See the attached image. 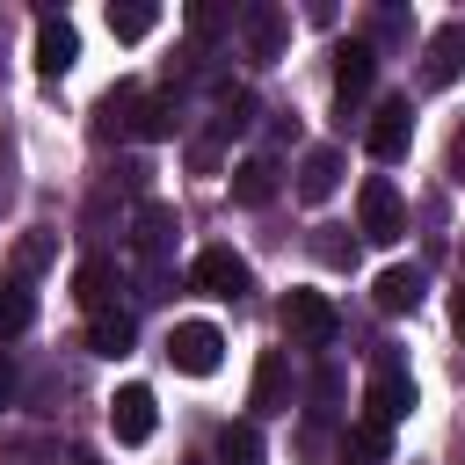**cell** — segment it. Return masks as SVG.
<instances>
[{
  "label": "cell",
  "instance_id": "6da1fadb",
  "mask_svg": "<svg viewBox=\"0 0 465 465\" xmlns=\"http://www.w3.org/2000/svg\"><path fill=\"white\" fill-rule=\"evenodd\" d=\"M414 414V378H407V363L392 356V349H378V363H371V385H363V421H378V429H400Z\"/></svg>",
  "mask_w": 465,
  "mask_h": 465
},
{
  "label": "cell",
  "instance_id": "7a4b0ae2",
  "mask_svg": "<svg viewBox=\"0 0 465 465\" xmlns=\"http://www.w3.org/2000/svg\"><path fill=\"white\" fill-rule=\"evenodd\" d=\"M334 327H341V312H334L327 291H283V334H291V349H327Z\"/></svg>",
  "mask_w": 465,
  "mask_h": 465
},
{
  "label": "cell",
  "instance_id": "3957f363",
  "mask_svg": "<svg viewBox=\"0 0 465 465\" xmlns=\"http://www.w3.org/2000/svg\"><path fill=\"white\" fill-rule=\"evenodd\" d=\"M218 356H225V334H218L211 320H174V327H167V363H174V371L211 378Z\"/></svg>",
  "mask_w": 465,
  "mask_h": 465
},
{
  "label": "cell",
  "instance_id": "277c9868",
  "mask_svg": "<svg viewBox=\"0 0 465 465\" xmlns=\"http://www.w3.org/2000/svg\"><path fill=\"white\" fill-rule=\"evenodd\" d=\"M407 145H414V102L407 94H385L371 109V124H363V153L371 160H400Z\"/></svg>",
  "mask_w": 465,
  "mask_h": 465
},
{
  "label": "cell",
  "instance_id": "5b68a950",
  "mask_svg": "<svg viewBox=\"0 0 465 465\" xmlns=\"http://www.w3.org/2000/svg\"><path fill=\"white\" fill-rule=\"evenodd\" d=\"M356 232H363V240H378V247L407 232V211H400V189H392L385 174H371V182L356 189Z\"/></svg>",
  "mask_w": 465,
  "mask_h": 465
},
{
  "label": "cell",
  "instance_id": "8992f818",
  "mask_svg": "<svg viewBox=\"0 0 465 465\" xmlns=\"http://www.w3.org/2000/svg\"><path fill=\"white\" fill-rule=\"evenodd\" d=\"M189 283L211 291V298H247V291H254V269H247L232 247H203V254L189 262Z\"/></svg>",
  "mask_w": 465,
  "mask_h": 465
},
{
  "label": "cell",
  "instance_id": "52a82bcc",
  "mask_svg": "<svg viewBox=\"0 0 465 465\" xmlns=\"http://www.w3.org/2000/svg\"><path fill=\"white\" fill-rule=\"evenodd\" d=\"M109 429H116V443H153V429H160V400H153V385H116V400H109Z\"/></svg>",
  "mask_w": 465,
  "mask_h": 465
},
{
  "label": "cell",
  "instance_id": "ba28073f",
  "mask_svg": "<svg viewBox=\"0 0 465 465\" xmlns=\"http://www.w3.org/2000/svg\"><path fill=\"white\" fill-rule=\"evenodd\" d=\"M371 80H378V51L356 36V44H341L334 51V102H341V124L356 116V102L371 94Z\"/></svg>",
  "mask_w": 465,
  "mask_h": 465
},
{
  "label": "cell",
  "instance_id": "9c48e42d",
  "mask_svg": "<svg viewBox=\"0 0 465 465\" xmlns=\"http://www.w3.org/2000/svg\"><path fill=\"white\" fill-rule=\"evenodd\" d=\"M240 36H247V51L269 65V58H283V36H291V15L283 7H269V0H247L240 7Z\"/></svg>",
  "mask_w": 465,
  "mask_h": 465
},
{
  "label": "cell",
  "instance_id": "30bf717a",
  "mask_svg": "<svg viewBox=\"0 0 465 465\" xmlns=\"http://www.w3.org/2000/svg\"><path fill=\"white\" fill-rule=\"evenodd\" d=\"M73 58H80V29L65 15H36V73L58 80V73H73Z\"/></svg>",
  "mask_w": 465,
  "mask_h": 465
},
{
  "label": "cell",
  "instance_id": "8fae6325",
  "mask_svg": "<svg viewBox=\"0 0 465 465\" xmlns=\"http://www.w3.org/2000/svg\"><path fill=\"white\" fill-rule=\"evenodd\" d=\"M174 203H160V196H145L138 203V218H131V247L145 254V262H167V247H174Z\"/></svg>",
  "mask_w": 465,
  "mask_h": 465
},
{
  "label": "cell",
  "instance_id": "7c38bea8",
  "mask_svg": "<svg viewBox=\"0 0 465 465\" xmlns=\"http://www.w3.org/2000/svg\"><path fill=\"white\" fill-rule=\"evenodd\" d=\"M116 291H124V276H116L109 254H87V262L73 269V298L87 305V320H94V312H116Z\"/></svg>",
  "mask_w": 465,
  "mask_h": 465
},
{
  "label": "cell",
  "instance_id": "4fadbf2b",
  "mask_svg": "<svg viewBox=\"0 0 465 465\" xmlns=\"http://www.w3.org/2000/svg\"><path fill=\"white\" fill-rule=\"evenodd\" d=\"M247 407H254V414H283V407H291V363H283V349H262V356H254Z\"/></svg>",
  "mask_w": 465,
  "mask_h": 465
},
{
  "label": "cell",
  "instance_id": "5bb4252c",
  "mask_svg": "<svg viewBox=\"0 0 465 465\" xmlns=\"http://www.w3.org/2000/svg\"><path fill=\"white\" fill-rule=\"evenodd\" d=\"M465 73V22H443L436 36H429V58H421V80L429 87H450Z\"/></svg>",
  "mask_w": 465,
  "mask_h": 465
},
{
  "label": "cell",
  "instance_id": "9a60e30c",
  "mask_svg": "<svg viewBox=\"0 0 465 465\" xmlns=\"http://www.w3.org/2000/svg\"><path fill=\"white\" fill-rule=\"evenodd\" d=\"M138 109H145V94L124 80V87H109L102 102H94V138L109 145V138H124V131H138Z\"/></svg>",
  "mask_w": 465,
  "mask_h": 465
},
{
  "label": "cell",
  "instance_id": "2e32d148",
  "mask_svg": "<svg viewBox=\"0 0 465 465\" xmlns=\"http://www.w3.org/2000/svg\"><path fill=\"white\" fill-rule=\"evenodd\" d=\"M371 305H378V312H414V305H421V269H414V262H392V269H378V283H371Z\"/></svg>",
  "mask_w": 465,
  "mask_h": 465
},
{
  "label": "cell",
  "instance_id": "e0dca14e",
  "mask_svg": "<svg viewBox=\"0 0 465 465\" xmlns=\"http://www.w3.org/2000/svg\"><path fill=\"white\" fill-rule=\"evenodd\" d=\"M334 189H341V153H334V145H312V153L298 160V196H305V203H327Z\"/></svg>",
  "mask_w": 465,
  "mask_h": 465
},
{
  "label": "cell",
  "instance_id": "ac0fdd59",
  "mask_svg": "<svg viewBox=\"0 0 465 465\" xmlns=\"http://www.w3.org/2000/svg\"><path fill=\"white\" fill-rule=\"evenodd\" d=\"M131 334H138V327H131V312H124V305L87 320V349H94V356H109V363H116V356H131Z\"/></svg>",
  "mask_w": 465,
  "mask_h": 465
},
{
  "label": "cell",
  "instance_id": "d6986e66",
  "mask_svg": "<svg viewBox=\"0 0 465 465\" xmlns=\"http://www.w3.org/2000/svg\"><path fill=\"white\" fill-rule=\"evenodd\" d=\"M153 29H160V7H153V0H124V7L109 0V36H116V44H138V36H153Z\"/></svg>",
  "mask_w": 465,
  "mask_h": 465
},
{
  "label": "cell",
  "instance_id": "ffe728a7",
  "mask_svg": "<svg viewBox=\"0 0 465 465\" xmlns=\"http://www.w3.org/2000/svg\"><path fill=\"white\" fill-rule=\"evenodd\" d=\"M269 196H276V167H269V160H240V167H232V203L262 211Z\"/></svg>",
  "mask_w": 465,
  "mask_h": 465
},
{
  "label": "cell",
  "instance_id": "44dd1931",
  "mask_svg": "<svg viewBox=\"0 0 465 465\" xmlns=\"http://www.w3.org/2000/svg\"><path fill=\"white\" fill-rule=\"evenodd\" d=\"M269 450H262V429L254 421H225L218 429V465H262Z\"/></svg>",
  "mask_w": 465,
  "mask_h": 465
},
{
  "label": "cell",
  "instance_id": "7402d4cb",
  "mask_svg": "<svg viewBox=\"0 0 465 465\" xmlns=\"http://www.w3.org/2000/svg\"><path fill=\"white\" fill-rule=\"evenodd\" d=\"M174 124H182V87L145 94V109H138V138H174Z\"/></svg>",
  "mask_w": 465,
  "mask_h": 465
},
{
  "label": "cell",
  "instance_id": "603a6c76",
  "mask_svg": "<svg viewBox=\"0 0 465 465\" xmlns=\"http://www.w3.org/2000/svg\"><path fill=\"white\" fill-rule=\"evenodd\" d=\"M29 320H36V298H29V283H22V276H0V341H7V334H22Z\"/></svg>",
  "mask_w": 465,
  "mask_h": 465
},
{
  "label": "cell",
  "instance_id": "cb8c5ba5",
  "mask_svg": "<svg viewBox=\"0 0 465 465\" xmlns=\"http://www.w3.org/2000/svg\"><path fill=\"white\" fill-rule=\"evenodd\" d=\"M247 124H254V94H247V87H218V116H211V131L232 138V131H247Z\"/></svg>",
  "mask_w": 465,
  "mask_h": 465
},
{
  "label": "cell",
  "instance_id": "d4e9b609",
  "mask_svg": "<svg viewBox=\"0 0 465 465\" xmlns=\"http://www.w3.org/2000/svg\"><path fill=\"white\" fill-rule=\"evenodd\" d=\"M385 450H392V429H378V421L349 429V465H385Z\"/></svg>",
  "mask_w": 465,
  "mask_h": 465
},
{
  "label": "cell",
  "instance_id": "484cf974",
  "mask_svg": "<svg viewBox=\"0 0 465 465\" xmlns=\"http://www.w3.org/2000/svg\"><path fill=\"white\" fill-rule=\"evenodd\" d=\"M312 254H320L327 269H356V240H349V225H320V232H312Z\"/></svg>",
  "mask_w": 465,
  "mask_h": 465
},
{
  "label": "cell",
  "instance_id": "4316f807",
  "mask_svg": "<svg viewBox=\"0 0 465 465\" xmlns=\"http://www.w3.org/2000/svg\"><path fill=\"white\" fill-rule=\"evenodd\" d=\"M218 153H225V138H218V131L189 138V167H196V174H211V167H218Z\"/></svg>",
  "mask_w": 465,
  "mask_h": 465
},
{
  "label": "cell",
  "instance_id": "83f0119b",
  "mask_svg": "<svg viewBox=\"0 0 465 465\" xmlns=\"http://www.w3.org/2000/svg\"><path fill=\"white\" fill-rule=\"evenodd\" d=\"M44 262H51V240H44V232H29V240L15 247V269H44Z\"/></svg>",
  "mask_w": 465,
  "mask_h": 465
},
{
  "label": "cell",
  "instance_id": "f1b7e54d",
  "mask_svg": "<svg viewBox=\"0 0 465 465\" xmlns=\"http://www.w3.org/2000/svg\"><path fill=\"white\" fill-rule=\"evenodd\" d=\"M7 400H15V363L0 356V407H7Z\"/></svg>",
  "mask_w": 465,
  "mask_h": 465
},
{
  "label": "cell",
  "instance_id": "f546056e",
  "mask_svg": "<svg viewBox=\"0 0 465 465\" xmlns=\"http://www.w3.org/2000/svg\"><path fill=\"white\" fill-rule=\"evenodd\" d=\"M450 327H458V341H465V291H450Z\"/></svg>",
  "mask_w": 465,
  "mask_h": 465
},
{
  "label": "cell",
  "instance_id": "4dcf8cb0",
  "mask_svg": "<svg viewBox=\"0 0 465 465\" xmlns=\"http://www.w3.org/2000/svg\"><path fill=\"white\" fill-rule=\"evenodd\" d=\"M450 160H458V174H465V124H458V138H450Z\"/></svg>",
  "mask_w": 465,
  "mask_h": 465
},
{
  "label": "cell",
  "instance_id": "1f68e13d",
  "mask_svg": "<svg viewBox=\"0 0 465 465\" xmlns=\"http://www.w3.org/2000/svg\"><path fill=\"white\" fill-rule=\"evenodd\" d=\"M73 465H102V458H94V450H73Z\"/></svg>",
  "mask_w": 465,
  "mask_h": 465
}]
</instances>
